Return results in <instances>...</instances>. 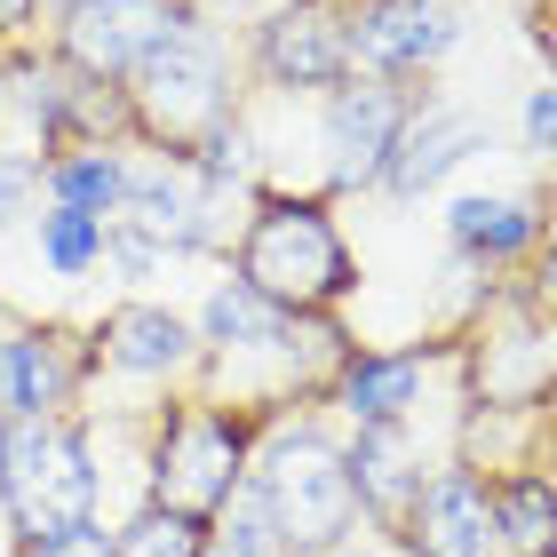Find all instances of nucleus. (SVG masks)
I'll use <instances>...</instances> for the list:
<instances>
[{
	"label": "nucleus",
	"instance_id": "obj_6",
	"mask_svg": "<svg viewBox=\"0 0 557 557\" xmlns=\"http://www.w3.org/2000/svg\"><path fill=\"white\" fill-rule=\"evenodd\" d=\"M184 16H199L191 0H72V9H57L48 57H57L64 72H81V81L120 88Z\"/></svg>",
	"mask_w": 557,
	"mask_h": 557
},
{
	"label": "nucleus",
	"instance_id": "obj_24",
	"mask_svg": "<svg viewBox=\"0 0 557 557\" xmlns=\"http://www.w3.org/2000/svg\"><path fill=\"white\" fill-rule=\"evenodd\" d=\"M518 136L534 151L542 168H557V72H542L534 88H525V112H518Z\"/></svg>",
	"mask_w": 557,
	"mask_h": 557
},
{
	"label": "nucleus",
	"instance_id": "obj_9",
	"mask_svg": "<svg viewBox=\"0 0 557 557\" xmlns=\"http://www.w3.org/2000/svg\"><path fill=\"white\" fill-rule=\"evenodd\" d=\"M462 40V16L454 0H359L350 9V72L367 81H422L438 72Z\"/></svg>",
	"mask_w": 557,
	"mask_h": 557
},
{
	"label": "nucleus",
	"instance_id": "obj_8",
	"mask_svg": "<svg viewBox=\"0 0 557 557\" xmlns=\"http://www.w3.org/2000/svg\"><path fill=\"white\" fill-rule=\"evenodd\" d=\"M422 96L407 81H367V72H350L343 88H326V112H319V144H326V175H335V191H374L383 184V160L398 128H407V112Z\"/></svg>",
	"mask_w": 557,
	"mask_h": 557
},
{
	"label": "nucleus",
	"instance_id": "obj_20",
	"mask_svg": "<svg viewBox=\"0 0 557 557\" xmlns=\"http://www.w3.org/2000/svg\"><path fill=\"white\" fill-rule=\"evenodd\" d=\"M215 518L168 510V502H136V518L112 525V557H208Z\"/></svg>",
	"mask_w": 557,
	"mask_h": 557
},
{
	"label": "nucleus",
	"instance_id": "obj_11",
	"mask_svg": "<svg viewBox=\"0 0 557 557\" xmlns=\"http://www.w3.org/2000/svg\"><path fill=\"white\" fill-rule=\"evenodd\" d=\"M398 549H407V557H502L486 470H478V462L430 470L422 494H414V510L398 518Z\"/></svg>",
	"mask_w": 557,
	"mask_h": 557
},
{
	"label": "nucleus",
	"instance_id": "obj_5",
	"mask_svg": "<svg viewBox=\"0 0 557 557\" xmlns=\"http://www.w3.org/2000/svg\"><path fill=\"white\" fill-rule=\"evenodd\" d=\"M256 438L263 422L223 407V398H175L151 430V478H144V502H168V510H191V518H215L223 502L247 486V462H256Z\"/></svg>",
	"mask_w": 557,
	"mask_h": 557
},
{
	"label": "nucleus",
	"instance_id": "obj_30",
	"mask_svg": "<svg viewBox=\"0 0 557 557\" xmlns=\"http://www.w3.org/2000/svg\"><path fill=\"white\" fill-rule=\"evenodd\" d=\"M549 557H557V549H549Z\"/></svg>",
	"mask_w": 557,
	"mask_h": 557
},
{
	"label": "nucleus",
	"instance_id": "obj_2",
	"mask_svg": "<svg viewBox=\"0 0 557 557\" xmlns=\"http://www.w3.org/2000/svg\"><path fill=\"white\" fill-rule=\"evenodd\" d=\"M247 494L263 502L271 534L287 557H335L359 534V486H350L343 438L326 422H271L247 462Z\"/></svg>",
	"mask_w": 557,
	"mask_h": 557
},
{
	"label": "nucleus",
	"instance_id": "obj_15",
	"mask_svg": "<svg viewBox=\"0 0 557 557\" xmlns=\"http://www.w3.org/2000/svg\"><path fill=\"white\" fill-rule=\"evenodd\" d=\"M430 383V350H343V367L326 374V407H343L350 430L367 422H414Z\"/></svg>",
	"mask_w": 557,
	"mask_h": 557
},
{
	"label": "nucleus",
	"instance_id": "obj_23",
	"mask_svg": "<svg viewBox=\"0 0 557 557\" xmlns=\"http://www.w3.org/2000/svg\"><path fill=\"white\" fill-rule=\"evenodd\" d=\"M40 199H48V184H40V151H0V232L33 223Z\"/></svg>",
	"mask_w": 557,
	"mask_h": 557
},
{
	"label": "nucleus",
	"instance_id": "obj_19",
	"mask_svg": "<svg viewBox=\"0 0 557 557\" xmlns=\"http://www.w3.org/2000/svg\"><path fill=\"white\" fill-rule=\"evenodd\" d=\"M40 184L57 208H81L96 223H112L120 215V191H128V151H112V144H64V151H48L40 160Z\"/></svg>",
	"mask_w": 557,
	"mask_h": 557
},
{
	"label": "nucleus",
	"instance_id": "obj_27",
	"mask_svg": "<svg viewBox=\"0 0 557 557\" xmlns=\"http://www.w3.org/2000/svg\"><path fill=\"white\" fill-rule=\"evenodd\" d=\"M335 557H398V549H383V542H343Z\"/></svg>",
	"mask_w": 557,
	"mask_h": 557
},
{
	"label": "nucleus",
	"instance_id": "obj_7",
	"mask_svg": "<svg viewBox=\"0 0 557 557\" xmlns=\"http://www.w3.org/2000/svg\"><path fill=\"white\" fill-rule=\"evenodd\" d=\"M256 81L278 96H326L350 81V9L343 0H278L247 40Z\"/></svg>",
	"mask_w": 557,
	"mask_h": 557
},
{
	"label": "nucleus",
	"instance_id": "obj_1",
	"mask_svg": "<svg viewBox=\"0 0 557 557\" xmlns=\"http://www.w3.org/2000/svg\"><path fill=\"white\" fill-rule=\"evenodd\" d=\"M232 278H247L263 302L287 319H335L359 295V256H350L343 223L311 191H256V208L239 223Z\"/></svg>",
	"mask_w": 557,
	"mask_h": 557
},
{
	"label": "nucleus",
	"instance_id": "obj_18",
	"mask_svg": "<svg viewBox=\"0 0 557 557\" xmlns=\"http://www.w3.org/2000/svg\"><path fill=\"white\" fill-rule=\"evenodd\" d=\"M486 494H494V534L510 557H549L557 549V478L534 462H510V470H486Z\"/></svg>",
	"mask_w": 557,
	"mask_h": 557
},
{
	"label": "nucleus",
	"instance_id": "obj_22",
	"mask_svg": "<svg viewBox=\"0 0 557 557\" xmlns=\"http://www.w3.org/2000/svg\"><path fill=\"white\" fill-rule=\"evenodd\" d=\"M208 557H287V549H278V534H271V518H263V502L247 494V486H239V494L215 510Z\"/></svg>",
	"mask_w": 557,
	"mask_h": 557
},
{
	"label": "nucleus",
	"instance_id": "obj_25",
	"mask_svg": "<svg viewBox=\"0 0 557 557\" xmlns=\"http://www.w3.org/2000/svg\"><path fill=\"white\" fill-rule=\"evenodd\" d=\"M16 557H112V525L104 518H81V525H64V534L16 542Z\"/></svg>",
	"mask_w": 557,
	"mask_h": 557
},
{
	"label": "nucleus",
	"instance_id": "obj_12",
	"mask_svg": "<svg viewBox=\"0 0 557 557\" xmlns=\"http://www.w3.org/2000/svg\"><path fill=\"white\" fill-rule=\"evenodd\" d=\"M478 151H486V120H478V112H462V104H414L407 128H398V144H391V160H383V184H374V191L422 199V191H438L454 168H470Z\"/></svg>",
	"mask_w": 557,
	"mask_h": 557
},
{
	"label": "nucleus",
	"instance_id": "obj_29",
	"mask_svg": "<svg viewBox=\"0 0 557 557\" xmlns=\"http://www.w3.org/2000/svg\"><path fill=\"white\" fill-rule=\"evenodd\" d=\"M40 9H72V0H40Z\"/></svg>",
	"mask_w": 557,
	"mask_h": 557
},
{
	"label": "nucleus",
	"instance_id": "obj_13",
	"mask_svg": "<svg viewBox=\"0 0 557 557\" xmlns=\"http://www.w3.org/2000/svg\"><path fill=\"white\" fill-rule=\"evenodd\" d=\"M96 367L112 374H136V383H168V374H184L199 359V335L184 311H168V302H112L104 319H96Z\"/></svg>",
	"mask_w": 557,
	"mask_h": 557
},
{
	"label": "nucleus",
	"instance_id": "obj_10",
	"mask_svg": "<svg viewBox=\"0 0 557 557\" xmlns=\"http://www.w3.org/2000/svg\"><path fill=\"white\" fill-rule=\"evenodd\" d=\"M96 374V343L72 326H9L0 335V414H72Z\"/></svg>",
	"mask_w": 557,
	"mask_h": 557
},
{
	"label": "nucleus",
	"instance_id": "obj_21",
	"mask_svg": "<svg viewBox=\"0 0 557 557\" xmlns=\"http://www.w3.org/2000/svg\"><path fill=\"white\" fill-rule=\"evenodd\" d=\"M104 232H112V223H96V215H81V208H57V199L33 215L40 263L57 271V278H88L96 263H104Z\"/></svg>",
	"mask_w": 557,
	"mask_h": 557
},
{
	"label": "nucleus",
	"instance_id": "obj_26",
	"mask_svg": "<svg viewBox=\"0 0 557 557\" xmlns=\"http://www.w3.org/2000/svg\"><path fill=\"white\" fill-rule=\"evenodd\" d=\"M33 24H40V0H0V48H9V40H24Z\"/></svg>",
	"mask_w": 557,
	"mask_h": 557
},
{
	"label": "nucleus",
	"instance_id": "obj_4",
	"mask_svg": "<svg viewBox=\"0 0 557 557\" xmlns=\"http://www.w3.org/2000/svg\"><path fill=\"white\" fill-rule=\"evenodd\" d=\"M120 96H128L144 144H168V151L208 144L215 128H232V104H239V88H232V40H223L208 16H184L128 72V81H120Z\"/></svg>",
	"mask_w": 557,
	"mask_h": 557
},
{
	"label": "nucleus",
	"instance_id": "obj_16",
	"mask_svg": "<svg viewBox=\"0 0 557 557\" xmlns=\"http://www.w3.org/2000/svg\"><path fill=\"white\" fill-rule=\"evenodd\" d=\"M446 239H454V256H462V263L510 271L525 256H542L549 215L534 208V199H518V191H462L446 208Z\"/></svg>",
	"mask_w": 557,
	"mask_h": 557
},
{
	"label": "nucleus",
	"instance_id": "obj_14",
	"mask_svg": "<svg viewBox=\"0 0 557 557\" xmlns=\"http://www.w3.org/2000/svg\"><path fill=\"white\" fill-rule=\"evenodd\" d=\"M343 462H350V486H359V518L398 534V518L414 510L422 494V446H414V422H367L343 438Z\"/></svg>",
	"mask_w": 557,
	"mask_h": 557
},
{
	"label": "nucleus",
	"instance_id": "obj_28",
	"mask_svg": "<svg viewBox=\"0 0 557 557\" xmlns=\"http://www.w3.org/2000/svg\"><path fill=\"white\" fill-rule=\"evenodd\" d=\"M0 120H9V64H0Z\"/></svg>",
	"mask_w": 557,
	"mask_h": 557
},
{
	"label": "nucleus",
	"instance_id": "obj_3",
	"mask_svg": "<svg viewBox=\"0 0 557 557\" xmlns=\"http://www.w3.org/2000/svg\"><path fill=\"white\" fill-rule=\"evenodd\" d=\"M0 510H9L16 542L64 534L81 518H104V470H96L88 422L0 414Z\"/></svg>",
	"mask_w": 557,
	"mask_h": 557
},
{
	"label": "nucleus",
	"instance_id": "obj_17",
	"mask_svg": "<svg viewBox=\"0 0 557 557\" xmlns=\"http://www.w3.org/2000/svg\"><path fill=\"white\" fill-rule=\"evenodd\" d=\"M191 335H199V350H215V359H287L295 319L278 311V302H263L247 278H223V287L199 302Z\"/></svg>",
	"mask_w": 557,
	"mask_h": 557
}]
</instances>
